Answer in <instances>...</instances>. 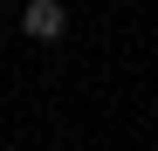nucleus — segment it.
<instances>
[{"label": "nucleus", "mask_w": 158, "mask_h": 151, "mask_svg": "<svg viewBox=\"0 0 158 151\" xmlns=\"http://www.w3.org/2000/svg\"><path fill=\"white\" fill-rule=\"evenodd\" d=\"M21 35L41 41V48H55L69 35V7H62V0H21Z\"/></svg>", "instance_id": "1"}, {"label": "nucleus", "mask_w": 158, "mask_h": 151, "mask_svg": "<svg viewBox=\"0 0 158 151\" xmlns=\"http://www.w3.org/2000/svg\"><path fill=\"white\" fill-rule=\"evenodd\" d=\"M0 7H21V0H0Z\"/></svg>", "instance_id": "2"}]
</instances>
